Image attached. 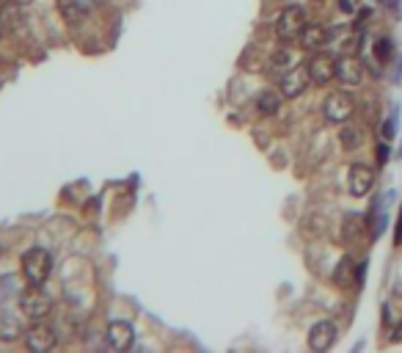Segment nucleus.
<instances>
[{
	"label": "nucleus",
	"mask_w": 402,
	"mask_h": 353,
	"mask_svg": "<svg viewBox=\"0 0 402 353\" xmlns=\"http://www.w3.org/2000/svg\"><path fill=\"white\" fill-rule=\"evenodd\" d=\"M377 166H380V169H383V166H386V163H389V147H386V144H377Z\"/></svg>",
	"instance_id": "21"
},
{
	"label": "nucleus",
	"mask_w": 402,
	"mask_h": 353,
	"mask_svg": "<svg viewBox=\"0 0 402 353\" xmlns=\"http://www.w3.org/2000/svg\"><path fill=\"white\" fill-rule=\"evenodd\" d=\"M336 77H339L345 86H358L361 77H364V64H361V58H355V55L339 58V64H336Z\"/></svg>",
	"instance_id": "12"
},
{
	"label": "nucleus",
	"mask_w": 402,
	"mask_h": 353,
	"mask_svg": "<svg viewBox=\"0 0 402 353\" xmlns=\"http://www.w3.org/2000/svg\"><path fill=\"white\" fill-rule=\"evenodd\" d=\"M380 3H383L389 11H397V9H400V0H380Z\"/></svg>",
	"instance_id": "22"
},
{
	"label": "nucleus",
	"mask_w": 402,
	"mask_h": 353,
	"mask_svg": "<svg viewBox=\"0 0 402 353\" xmlns=\"http://www.w3.org/2000/svg\"><path fill=\"white\" fill-rule=\"evenodd\" d=\"M20 309L28 320H45L52 312V298L42 287H30L20 296Z\"/></svg>",
	"instance_id": "3"
},
{
	"label": "nucleus",
	"mask_w": 402,
	"mask_h": 353,
	"mask_svg": "<svg viewBox=\"0 0 402 353\" xmlns=\"http://www.w3.org/2000/svg\"><path fill=\"white\" fill-rule=\"evenodd\" d=\"M0 254H3V243H0Z\"/></svg>",
	"instance_id": "25"
},
{
	"label": "nucleus",
	"mask_w": 402,
	"mask_h": 353,
	"mask_svg": "<svg viewBox=\"0 0 402 353\" xmlns=\"http://www.w3.org/2000/svg\"><path fill=\"white\" fill-rule=\"evenodd\" d=\"M391 55H394V42L389 39V36H383V39H377L375 42V58L380 64H386V61H391Z\"/></svg>",
	"instance_id": "19"
},
{
	"label": "nucleus",
	"mask_w": 402,
	"mask_h": 353,
	"mask_svg": "<svg viewBox=\"0 0 402 353\" xmlns=\"http://www.w3.org/2000/svg\"><path fill=\"white\" fill-rule=\"evenodd\" d=\"M336 64H339V58H336V55H331V52H314V55L306 61L311 83H317V86L331 83V80L336 77Z\"/></svg>",
	"instance_id": "4"
},
{
	"label": "nucleus",
	"mask_w": 402,
	"mask_h": 353,
	"mask_svg": "<svg viewBox=\"0 0 402 353\" xmlns=\"http://www.w3.org/2000/svg\"><path fill=\"white\" fill-rule=\"evenodd\" d=\"M336 334H339V328H336V323H331V320L314 323V326L309 328V348L317 353L331 351L333 342H336Z\"/></svg>",
	"instance_id": "8"
},
{
	"label": "nucleus",
	"mask_w": 402,
	"mask_h": 353,
	"mask_svg": "<svg viewBox=\"0 0 402 353\" xmlns=\"http://www.w3.org/2000/svg\"><path fill=\"white\" fill-rule=\"evenodd\" d=\"M105 0H58V11L69 20V23H77L83 20L86 14H91V9H97Z\"/></svg>",
	"instance_id": "13"
},
{
	"label": "nucleus",
	"mask_w": 402,
	"mask_h": 353,
	"mask_svg": "<svg viewBox=\"0 0 402 353\" xmlns=\"http://www.w3.org/2000/svg\"><path fill=\"white\" fill-rule=\"evenodd\" d=\"M375 185V172L364 163H355L350 166V176H348V188H350L352 196H367Z\"/></svg>",
	"instance_id": "11"
},
{
	"label": "nucleus",
	"mask_w": 402,
	"mask_h": 353,
	"mask_svg": "<svg viewBox=\"0 0 402 353\" xmlns=\"http://www.w3.org/2000/svg\"><path fill=\"white\" fill-rule=\"evenodd\" d=\"M281 83V94L284 97H301L303 91L309 89V83H311V77H309V67L303 64V67H292L287 75L278 80Z\"/></svg>",
	"instance_id": "9"
},
{
	"label": "nucleus",
	"mask_w": 402,
	"mask_h": 353,
	"mask_svg": "<svg viewBox=\"0 0 402 353\" xmlns=\"http://www.w3.org/2000/svg\"><path fill=\"white\" fill-rule=\"evenodd\" d=\"M11 3H17V6H28V3H33V0H11Z\"/></svg>",
	"instance_id": "24"
},
{
	"label": "nucleus",
	"mask_w": 402,
	"mask_h": 353,
	"mask_svg": "<svg viewBox=\"0 0 402 353\" xmlns=\"http://www.w3.org/2000/svg\"><path fill=\"white\" fill-rule=\"evenodd\" d=\"M306 26H309V23H306V11H303L301 6H287L276 20V36L281 42L301 39V33Z\"/></svg>",
	"instance_id": "2"
},
{
	"label": "nucleus",
	"mask_w": 402,
	"mask_h": 353,
	"mask_svg": "<svg viewBox=\"0 0 402 353\" xmlns=\"http://www.w3.org/2000/svg\"><path fill=\"white\" fill-rule=\"evenodd\" d=\"M298 42H301L303 50H320L328 42V30L323 26H306Z\"/></svg>",
	"instance_id": "14"
},
{
	"label": "nucleus",
	"mask_w": 402,
	"mask_h": 353,
	"mask_svg": "<svg viewBox=\"0 0 402 353\" xmlns=\"http://www.w3.org/2000/svg\"><path fill=\"white\" fill-rule=\"evenodd\" d=\"M55 342H58L55 331L42 320H33V326L25 331V348L30 353H47L55 348Z\"/></svg>",
	"instance_id": "5"
},
{
	"label": "nucleus",
	"mask_w": 402,
	"mask_h": 353,
	"mask_svg": "<svg viewBox=\"0 0 402 353\" xmlns=\"http://www.w3.org/2000/svg\"><path fill=\"white\" fill-rule=\"evenodd\" d=\"M397 246H402V237H400V243H397Z\"/></svg>",
	"instance_id": "26"
},
{
	"label": "nucleus",
	"mask_w": 402,
	"mask_h": 353,
	"mask_svg": "<svg viewBox=\"0 0 402 353\" xmlns=\"http://www.w3.org/2000/svg\"><path fill=\"white\" fill-rule=\"evenodd\" d=\"M323 111H326L328 122H333V125H345L352 113H355V102H352L350 94L336 91V94H331V97L326 100Z\"/></svg>",
	"instance_id": "6"
},
{
	"label": "nucleus",
	"mask_w": 402,
	"mask_h": 353,
	"mask_svg": "<svg viewBox=\"0 0 402 353\" xmlns=\"http://www.w3.org/2000/svg\"><path fill=\"white\" fill-rule=\"evenodd\" d=\"M333 281H336V287H352V284L358 281V274H355V265H352L350 257H345V259L336 265Z\"/></svg>",
	"instance_id": "16"
},
{
	"label": "nucleus",
	"mask_w": 402,
	"mask_h": 353,
	"mask_svg": "<svg viewBox=\"0 0 402 353\" xmlns=\"http://www.w3.org/2000/svg\"><path fill=\"white\" fill-rule=\"evenodd\" d=\"M256 108H259L262 116H273V113H278V108H281V97H278L276 91H262L259 100H256Z\"/></svg>",
	"instance_id": "17"
},
{
	"label": "nucleus",
	"mask_w": 402,
	"mask_h": 353,
	"mask_svg": "<svg viewBox=\"0 0 402 353\" xmlns=\"http://www.w3.org/2000/svg\"><path fill=\"white\" fill-rule=\"evenodd\" d=\"M394 127H397V113H391V116L383 122V127H380L383 141H391V138H394Z\"/></svg>",
	"instance_id": "20"
},
{
	"label": "nucleus",
	"mask_w": 402,
	"mask_h": 353,
	"mask_svg": "<svg viewBox=\"0 0 402 353\" xmlns=\"http://www.w3.org/2000/svg\"><path fill=\"white\" fill-rule=\"evenodd\" d=\"M402 237V210H400V218H397V243H400Z\"/></svg>",
	"instance_id": "23"
},
{
	"label": "nucleus",
	"mask_w": 402,
	"mask_h": 353,
	"mask_svg": "<svg viewBox=\"0 0 402 353\" xmlns=\"http://www.w3.org/2000/svg\"><path fill=\"white\" fill-rule=\"evenodd\" d=\"M105 340L113 351H130L132 342H135V328L127 320H110L105 328Z\"/></svg>",
	"instance_id": "7"
},
{
	"label": "nucleus",
	"mask_w": 402,
	"mask_h": 353,
	"mask_svg": "<svg viewBox=\"0 0 402 353\" xmlns=\"http://www.w3.org/2000/svg\"><path fill=\"white\" fill-rule=\"evenodd\" d=\"M52 274V257L47 249H39V246H33V249H28L23 254V276L30 287H42Z\"/></svg>",
	"instance_id": "1"
},
{
	"label": "nucleus",
	"mask_w": 402,
	"mask_h": 353,
	"mask_svg": "<svg viewBox=\"0 0 402 353\" xmlns=\"http://www.w3.org/2000/svg\"><path fill=\"white\" fill-rule=\"evenodd\" d=\"M25 323L17 312L11 309H0V342H17L25 340Z\"/></svg>",
	"instance_id": "10"
},
{
	"label": "nucleus",
	"mask_w": 402,
	"mask_h": 353,
	"mask_svg": "<svg viewBox=\"0 0 402 353\" xmlns=\"http://www.w3.org/2000/svg\"><path fill=\"white\" fill-rule=\"evenodd\" d=\"M292 64H295V55H292L289 50L276 52V55L270 58V64H268V75L276 77V80H281V77L292 69Z\"/></svg>",
	"instance_id": "15"
},
{
	"label": "nucleus",
	"mask_w": 402,
	"mask_h": 353,
	"mask_svg": "<svg viewBox=\"0 0 402 353\" xmlns=\"http://www.w3.org/2000/svg\"><path fill=\"white\" fill-rule=\"evenodd\" d=\"M339 141H342V147H345V150L352 152V150H358V147H361L364 135H361V130H358V127H342Z\"/></svg>",
	"instance_id": "18"
}]
</instances>
